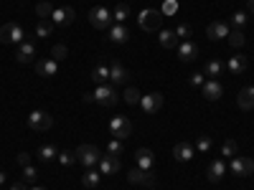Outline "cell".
<instances>
[{
	"mask_svg": "<svg viewBox=\"0 0 254 190\" xmlns=\"http://www.w3.org/2000/svg\"><path fill=\"white\" fill-rule=\"evenodd\" d=\"M137 23L142 31H160V23H163V13L160 10H153V8H147L137 15Z\"/></svg>",
	"mask_w": 254,
	"mask_h": 190,
	"instance_id": "1",
	"label": "cell"
},
{
	"mask_svg": "<svg viewBox=\"0 0 254 190\" xmlns=\"http://www.w3.org/2000/svg\"><path fill=\"white\" fill-rule=\"evenodd\" d=\"M23 41H26V33L18 23L0 26V44H23Z\"/></svg>",
	"mask_w": 254,
	"mask_h": 190,
	"instance_id": "2",
	"label": "cell"
},
{
	"mask_svg": "<svg viewBox=\"0 0 254 190\" xmlns=\"http://www.w3.org/2000/svg\"><path fill=\"white\" fill-rule=\"evenodd\" d=\"M76 160H79L84 167H94V165H99L102 155H99V150H97L94 144H79V147H76Z\"/></svg>",
	"mask_w": 254,
	"mask_h": 190,
	"instance_id": "3",
	"label": "cell"
},
{
	"mask_svg": "<svg viewBox=\"0 0 254 190\" xmlns=\"http://www.w3.org/2000/svg\"><path fill=\"white\" fill-rule=\"evenodd\" d=\"M89 23L99 31H107L112 23H115V18H112V10L107 8H92L89 10Z\"/></svg>",
	"mask_w": 254,
	"mask_h": 190,
	"instance_id": "4",
	"label": "cell"
},
{
	"mask_svg": "<svg viewBox=\"0 0 254 190\" xmlns=\"http://www.w3.org/2000/svg\"><path fill=\"white\" fill-rule=\"evenodd\" d=\"M229 173L237 175V178H249V175L254 173V160H252V157H231Z\"/></svg>",
	"mask_w": 254,
	"mask_h": 190,
	"instance_id": "5",
	"label": "cell"
},
{
	"mask_svg": "<svg viewBox=\"0 0 254 190\" xmlns=\"http://www.w3.org/2000/svg\"><path fill=\"white\" fill-rule=\"evenodd\" d=\"M26 122H28L31 130H36V132H46V130H51L54 117L46 114V112H41V109H36V112H31V114L26 117Z\"/></svg>",
	"mask_w": 254,
	"mask_h": 190,
	"instance_id": "6",
	"label": "cell"
},
{
	"mask_svg": "<svg viewBox=\"0 0 254 190\" xmlns=\"http://www.w3.org/2000/svg\"><path fill=\"white\" fill-rule=\"evenodd\" d=\"M94 101L102 104V107H115V104L120 101V94H117L115 87L102 84V87H97V92H94Z\"/></svg>",
	"mask_w": 254,
	"mask_h": 190,
	"instance_id": "7",
	"label": "cell"
},
{
	"mask_svg": "<svg viewBox=\"0 0 254 190\" xmlns=\"http://www.w3.org/2000/svg\"><path fill=\"white\" fill-rule=\"evenodd\" d=\"M132 132V122L127 119V117H112L110 119V135L115 140H125V137H130Z\"/></svg>",
	"mask_w": 254,
	"mask_h": 190,
	"instance_id": "8",
	"label": "cell"
},
{
	"mask_svg": "<svg viewBox=\"0 0 254 190\" xmlns=\"http://www.w3.org/2000/svg\"><path fill=\"white\" fill-rule=\"evenodd\" d=\"M140 107H142V112H147V114H158V112L163 109V94L150 92V94L140 96Z\"/></svg>",
	"mask_w": 254,
	"mask_h": 190,
	"instance_id": "9",
	"label": "cell"
},
{
	"mask_svg": "<svg viewBox=\"0 0 254 190\" xmlns=\"http://www.w3.org/2000/svg\"><path fill=\"white\" fill-rule=\"evenodd\" d=\"M127 180L132 185H155V173L153 170H142V167H132L127 173Z\"/></svg>",
	"mask_w": 254,
	"mask_h": 190,
	"instance_id": "10",
	"label": "cell"
},
{
	"mask_svg": "<svg viewBox=\"0 0 254 190\" xmlns=\"http://www.w3.org/2000/svg\"><path fill=\"white\" fill-rule=\"evenodd\" d=\"M201 92H203V96H206L208 101H216V99L224 96V84H221L219 79H206L203 87H201Z\"/></svg>",
	"mask_w": 254,
	"mask_h": 190,
	"instance_id": "11",
	"label": "cell"
},
{
	"mask_svg": "<svg viewBox=\"0 0 254 190\" xmlns=\"http://www.w3.org/2000/svg\"><path fill=\"white\" fill-rule=\"evenodd\" d=\"M226 170H229V165L224 162V157H216V160H211V162H208L206 178H208L211 183H219L221 178H226Z\"/></svg>",
	"mask_w": 254,
	"mask_h": 190,
	"instance_id": "12",
	"label": "cell"
},
{
	"mask_svg": "<svg viewBox=\"0 0 254 190\" xmlns=\"http://www.w3.org/2000/svg\"><path fill=\"white\" fill-rule=\"evenodd\" d=\"M107 41H112V44H127L130 41V28H127L125 23H112L107 28Z\"/></svg>",
	"mask_w": 254,
	"mask_h": 190,
	"instance_id": "13",
	"label": "cell"
},
{
	"mask_svg": "<svg viewBox=\"0 0 254 190\" xmlns=\"http://www.w3.org/2000/svg\"><path fill=\"white\" fill-rule=\"evenodd\" d=\"M206 36L211 41H221L229 36V23H224V20H211V23L206 26Z\"/></svg>",
	"mask_w": 254,
	"mask_h": 190,
	"instance_id": "14",
	"label": "cell"
},
{
	"mask_svg": "<svg viewBox=\"0 0 254 190\" xmlns=\"http://www.w3.org/2000/svg\"><path fill=\"white\" fill-rule=\"evenodd\" d=\"M178 58H181L183 63L196 61V58H198V46L193 44V41H183V44L178 46Z\"/></svg>",
	"mask_w": 254,
	"mask_h": 190,
	"instance_id": "15",
	"label": "cell"
},
{
	"mask_svg": "<svg viewBox=\"0 0 254 190\" xmlns=\"http://www.w3.org/2000/svg\"><path fill=\"white\" fill-rule=\"evenodd\" d=\"M120 157H115V155H102V160H99V173L102 175H115V173H120Z\"/></svg>",
	"mask_w": 254,
	"mask_h": 190,
	"instance_id": "16",
	"label": "cell"
},
{
	"mask_svg": "<svg viewBox=\"0 0 254 190\" xmlns=\"http://www.w3.org/2000/svg\"><path fill=\"white\" fill-rule=\"evenodd\" d=\"M33 56H36L33 41H23V44H18V53H15V61H18V63H31Z\"/></svg>",
	"mask_w": 254,
	"mask_h": 190,
	"instance_id": "17",
	"label": "cell"
},
{
	"mask_svg": "<svg viewBox=\"0 0 254 190\" xmlns=\"http://www.w3.org/2000/svg\"><path fill=\"white\" fill-rule=\"evenodd\" d=\"M51 20H54V26H69V23H74V8H54Z\"/></svg>",
	"mask_w": 254,
	"mask_h": 190,
	"instance_id": "18",
	"label": "cell"
},
{
	"mask_svg": "<svg viewBox=\"0 0 254 190\" xmlns=\"http://www.w3.org/2000/svg\"><path fill=\"white\" fill-rule=\"evenodd\" d=\"M127 76H130V71L125 69L122 61H112V63H110V81H112V84H125Z\"/></svg>",
	"mask_w": 254,
	"mask_h": 190,
	"instance_id": "19",
	"label": "cell"
},
{
	"mask_svg": "<svg viewBox=\"0 0 254 190\" xmlns=\"http://www.w3.org/2000/svg\"><path fill=\"white\" fill-rule=\"evenodd\" d=\"M56 71H59V63L54 61V58H41V61H36V74L38 76H56Z\"/></svg>",
	"mask_w": 254,
	"mask_h": 190,
	"instance_id": "20",
	"label": "cell"
},
{
	"mask_svg": "<svg viewBox=\"0 0 254 190\" xmlns=\"http://www.w3.org/2000/svg\"><path fill=\"white\" fill-rule=\"evenodd\" d=\"M237 104H239V109H244V112L254 109V84H252V87H244V89L239 92Z\"/></svg>",
	"mask_w": 254,
	"mask_h": 190,
	"instance_id": "21",
	"label": "cell"
},
{
	"mask_svg": "<svg viewBox=\"0 0 254 190\" xmlns=\"http://www.w3.org/2000/svg\"><path fill=\"white\" fill-rule=\"evenodd\" d=\"M135 160H137V167H142V170H153L155 155H153V150H145V147H140V150L135 152Z\"/></svg>",
	"mask_w": 254,
	"mask_h": 190,
	"instance_id": "22",
	"label": "cell"
},
{
	"mask_svg": "<svg viewBox=\"0 0 254 190\" xmlns=\"http://www.w3.org/2000/svg\"><path fill=\"white\" fill-rule=\"evenodd\" d=\"M173 157L178 162H188V160H193V147H190L188 142H178L173 147Z\"/></svg>",
	"mask_w": 254,
	"mask_h": 190,
	"instance_id": "23",
	"label": "cell"
},
{
	"mask_svg": "<svg viewBox=\"0 0 254 190\" xmlns=\"http://www.w3.org/2000/svg\"><path fill=\"white\" fill-rule=\"evenodd\" d=\"M226 69V63L224 61H219V58H211V61H206V66H203V74L208 76V79H216V76H221V71Z\"/></svg>",
	"mask_w": 254,
	"mask_h": 190,
	"instance_id": "24",
	"label": "cell"
},
{
	"mask_svg": "<svg viewBox=\"0 0 254 190\" xmlns=\"http://www.w3.org/2000/svg\"><path fill=\"white\" fill-rule=\"evenodd\" d=\"M226 69H229V74L242 76V74L247 71V58H244V56H231L229 63H226Z\"/></svg>",
	"mask_w": 254,
	"mask_h": 190,
	"instance_id": "25",
	"label": "cell"
},
{
	"mask_svg": "<svg viewBox=\"0 0 254 190\" xmlns=\"http://www.w3.org/2000/svg\"><path fill=\"white\" fill-rule=\"evenodd\" d=\"M110 79V66H104V63H99V66L92 69V81L97 84V87H102V84H107Z\"/></svg>",
	"mask_w": 254,
	"mask_h": 190,
	"instance_id": "26",
	"label": "cell"
},
{
	"mask_svg": "<svg viewBox=\"0 0 254 190\" xmlns=\"http://www.w3.org/2000/svg\"><path fill=\"white\" fill-rule=\"evenodd\" d=\"M36 157H38L41 162H51V160L59 157V152H56V147H54V144H41V147H38V152H36Z\"/></svg>",
	"mask_w": 254,
	"mask_h": 190,
	"instance_id": "27",
	"label": "cell"
},
{
	"mask_svg": "<svg viewBox=\"0 0 254 190\" xmlns=\"http://www.w3.org/2000/svg\"><path fill=\"white\" fill-rule=\"evenodd\" d=\"M178 36H176V31H160V46L163 48H178Z\"/></svg>",
	"mask_w": 254,
	"mask_h": 190,
	"instance_id": "28",
	"label": "cell"
},
{
	"mask_svg": "<svg viewBox=\"0 0 254 190\" xmlns=\"http://www.w3.org/2000/svg\"><path fill=\"white\" fill-rule=\"evenodd\" d=\"M54 33V20H38L36 23V36L38 38H49Z\"/></svg>",
	"mask_w": 254,
	"mask_h": 190,
	"instance_id": "29",
	"label": "cell"
},
{
	"mask_svg": "<svg viewBox=\"0 0 254 190\" xmlns=\"http://www.w3.org/2000/svg\"><path fill=\"white\" fill-rule=\"evenodd\" d=\"M99 180H102V173H99V170H87V175L81 178V185H84V188H97Z\"/></svg>",
	"mask_w": 254,
	"mask_h": 190,
	"instance_id": "30",
	"label": "cell"
},
{
	"mask_svg": "<svg viewBox=\"0 0 254 190\" xmlns=\"http://www.w3.org/2000/svg\"><path fill=\"white\" fill-rule=\"evenodd\" d=\"M127 15H130V5L127 3H120L115 10H112V18H115V23H125Z\"/></svg>",
	"mask_w": 254,
	"mask_h": 190,
	"instance_id": "31",
	"label": "cell"
},
{
	"mask_svg": "<svg viewBox=\"0 0 254 190\" xmlns=\"http://www.w3.org/2000/svg\"><path fill=\"white\" fill-rule=\"evenodd\" d=\"M226 38H229V46H234V48H242V46H244V41H247V38H244V33H242L239 28L229 31V36H226Z\"/></svg>",
	"mask_w": 254,
	"mask_h": 190,
	"instance_id": "32",
	"label": "cell"
},
{
	"mask_svg": "<svg viewBox=\"0 0 254 190\" xmlns=\"http://www.w3.org/2000/svg\"><path fill=\"white\" fill-rule=\"evenodd\" d=\"M66 56H69V48H66V44H56L54 48H51V58L59 63V61H66Z\"/></svg>",
	"mask_w": 254,
	"mask_h": 190,
	"instance_id": "33",
	"label": "cell"
},
{
	"mask_svg": "<svg viewBox=\"0 0 254 190\" xmlns=\"http://www.w3.org/2000/svg\"><path fill=\"white\" fill-rule=\"evenodd\" d=\"M237 142L234 140H226L224 144H221V157H237Z\"/></svg>",
	"mask_w": 254,
	"mask_h": 190,
	"instance_id": "34",
	"label": "cell"
},
{
	"mask_svg": "<svg viewBox=\"0 0 254 190\" xmlns=\"http://www.w3.org/2000/svg\"><path fill=\"white\" fill-rule=\"evenodd\" d=\"M229 23L234 26V28H244V23H247V13L244 10H237V13H231V18H229Z\"/></svg>",
	"mask_w": 254,
	"mask_h": 190,
	"instance_id": "35",
	"label": "cell"
},
{
	"mask_svg": "<svg viewBox=\"0 0 254 190\" xmlns=\"http://www.w3.org/2000/svg\"><path fill=\"white\" fill-rule=\"evenodd\" d=\"M122 150H125V147H122V140H110L107 142V155H115V157H120L122 155Z\"/></svg>",
	"mask_w": 254,
	"mask_h": 190,
	"instance_id": "36",
	"label": "cell"
},
{
	"mask_svg": "<svg viewBox=\"0 0 254 190\" xmlns=\"http://www.w3.org/2000/svg\"><path fill=\"white\" fill-rule=\"evenodd\" d=\"M64 167H69V165H74V162H79L76 160V152H69V150H64V152H59V157H56Z\"/></svg>",
	"mask_w": 254,
	"mask_h": 190,
	"instance_id": "37",
	"label": "cell"
},
{
	"mask_svg": "<svg viewBox=\"0 0 254 190\" xmlns=\"http://www.w3.org/2000/svg\"><path fill=\"white\" fill-rule=\"evenodd\" d=\"M36 13L41 15V20H49L51 13H54V5H51V3H38V5H36Z\"/></svg>",
	"mask_w": 254,
	"mask_h": 190,
	"instance_id": "38",
	"label": "cell"
},
{
	"mask_svg": "<svg viewBox=\"0 0 254 190\" xmlns=\"http://www.w3.org/2000/svg\"><path fill=\"white\" fill-rule=\"evenodd\" d=\"M140 96H142V94H140L135 87H127V92H125V96H122V99H125L127 104H140Z\"/></svg>",
	"mask_w": 254,
	"mask_h": 190,
	"instance_id": "39",
	"label": "cell"
},
{
	"mask_svg": "<svg viewBox=\"0 0 254 190\" xmlns=\"http://www.w3.org/2000/svg\"><path fill=\"white\" fill-rule=\"evenodd\" d=\"M211 144H214V142H211V137L203 135V137L196 140V150H198V152H208V150H211Z\"/></svg>",
	"mask_w": 254,
	"mask_h": 190,
	"instance_id": "40",
	"label": "cell"
},
{
	"mask_svg": "<svg viewBox=\"0 0 254 190\" xmlns=\"http://www.w3.org/2000/svg\"><path fill=\"white\" fill-rule=\"evenodd\" d=\"M176 36H178V38H186V41H188L190 36H193V28H190L188 23H181V26L176 28Z\"/></svg>",
	"mask_w": 254,
	"mask_h": 190,
	"instance_id": "41",
	"label": "cell"
},
{
	"mask_svg": "<svg viewBox=\"0 0 254 190\" xmlns=\"http://www.w3.org/2000/svg\"><path fill=\"white\" fill-rule=\"evenodd\" d=\"M38 178V170H36V167H31V165H26L23 167V183H33Z\"/></svg>",
	"mask_w": 254,
	"mask_h": 190,
	"instance_id": "42",
	"label": "cell"
},
{
	"mask_svg": "<svg viewBox=\"0 0 254 190\" xmlns=\"http://www.w3.org/2000/svg\"><path fill=\"white\" fill-rule=\"evenodd\" d=\"M176 10H178V3H176V0H165V3H163V10H160V13H163V15H173Z\"/></svg>",
	"mask_w": 254,
	"mask_h": 190,
	"instance_id": "43",
	"label": "cell"
},
{
	"mask_svg": "<svg viewBox=\"0 0 254 190\" xmlns=\"http://www.w3.org/2000/svg\"><path fill=\"white\" fill-rule=\"evenodd\" d=\"M203 81H206V79H203V74H198V71H196V74H190V79H188L190 87H203Z\"/></svg>",
	"mask_w": 254,
	"mask_h": 190,
	"instance_id": "44",
	"label": "cell"
},
{
	"mask_svg": "<svg viewBox=\"0 0 254 190\" xmlns=\"http://www.w3.org/2000/svg\"><path fill=\"white\" fill-rule=\"evenodd\" d=\"M18 165H20V167L31 165V155H28V152H20V155H18Z\"/></svg>",
	"mask_w": 254,
	"mask_h": 190,
	"instance_id": "45",
	"label": "cell"
},
{
	"mask_svg": "<svg viewBox=\"0 0 254 190\" xmlns=\"http://www.w3.org/2000/svg\"><path fill=\"white\" fill-rule=\"evenodd\" d=\"M10 190H26V183H13Z\"/></svg>",
	"mask_w": 254,
	"mask_h": 190,
	"instance_id": "46",
	"label": "cell"
},
{
	"mask_svg": "<svg viewBox=\"0 0 254 190\" xmlns=\"http://www.w3.org/2000/svg\"><path fill=\"white\" fill-rule=\"evenodd\" d=\"M84 104H94V94H84Z\"/></svg>",
	"mask_w": 254,
	"mask_h": 190,
	"instance_id": "47",
	"label": "cell"
},
{
	"mask_svg": "<svg viewBox=\"0 0 254 190\" xmlns=\"http://www.w3.org/2000/svg\"><path fill=\"white\" fill-rule=\"evenodd\" d=\"M247 8H249V13H254V0H247Z\"/></svg>",
	"mask_w": 254,
	"mask_h": 190,
	"instance_id": "48",
	"label": "cell"
},
{
	"mask_svg": "<svg viewBox=\"0 0 254 190\" xmlns=\"http://www.w3.org/2000/svg\"><path fill=\"white\" fill-rule=\"evenodd\" d=\"M5 178H8L5 173H0V185H3V183H5Z\"/></svg>",
	"mask_w": 254,
	"mask_h": 190,
	"instance_id": "49",
	"label": "cell"
},
{
	"mask_svg": "<svg viewBox=\"0 0 254 190\" xmlns=\"http://www.w3.org/2000/svg\"><path fill=\"white\" fill-rule=\"evenodd\" d=\"M31 190H46V188H38V185H36V188H31Z\"/></svg>",
	"mask_w": 254,
	"mask_h": 190,
	"instance_id": "50",
	"label": "cell"
}]
</instances>
